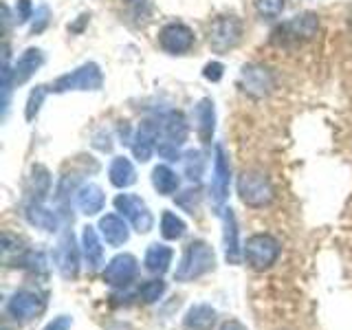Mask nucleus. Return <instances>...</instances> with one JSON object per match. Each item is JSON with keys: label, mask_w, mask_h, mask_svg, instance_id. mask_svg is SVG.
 <instances>
[{"label": "nucleus", "mask_w": 352, "mask_h": 330, "mask_svg": "<svg viewBox=\"0 0 352 330\" xmlns=\"http://www.w3.org/2000/svg\"><path fill=\"white\" fill-rule=\"evenodd\" d=\"M99 229H102V236H104V240L108 242L110 247L126 245L128 238H130L128 225L117 214H106V216H102V220H99Z\"/></svg>", "instance_id": "nucleus-21"}, {"label": "nucleus", "mask_w": 352, "mask_h": 330, "mask_svg": "<svg viewBox=\"0 0 352 330\" xmlns=\"http://www.w3.org/2000/svg\"><path fill=\"white\" fill-rule=\"evenodd\" d=\"M223 75H225V66L220 64V62H209L205 64V69H203V77L207 82H220L223 80Z\"/></svg>", "instance_id": "nucleus-34"}, {"label": "nucleus", "mask_w": 352, "mask_h": 330, "mask_svg": "<svg viewBox=\"0 0 352 330\" xmlns=\"http://www.w3.org/2000/svg\"><path fill=\"white\" fill-rule=\"evenodd\" d=\"M179 174H176L170 165H157L152 170V185L154 190L163 196H172L176 190H179Z\"/></svg>", "instance_id": "nucleus-27"}, {"label": "nucleus", "mask_w": 352, "mask_h": 330, "mask_svg": "<svg viewBox=\"0 0 352 330\" xmlns=\"http://www.w3.org/2000/svg\"><path fill=\"white\" fill-rule=\"evenodd\" d=\"M159 44L165 53L183 55L194 47V31L183 22H170L159 31Z\"/></svg>", "instance_id": "nucleus-9"}, {"label": "nucleus", "mask_w": 352, "mask_h": 330, "mask_svg": "<svg viewBox=\"0 0 352 330\" xmlns=\"http://www.w3.org/2000/svg\"><path fill=\"white\" fill-rule=\"evenodd\" d=\"M165 282L163 280H148V282H143L141 284V289H139V297L146 304H154V302H159L163 293H165Z\"/></svg>", "instance_id": "nucleus-31"}, {"label": "nucleus", "mask_w": 352, "mask_h": 330, "mask_svg": "<svg viewBox=\"0 0 352 330\" xmlns=\"http://www.w3.org/2000/svg\"><path fill=\"white\" fill-rule=\"evenodd\" d=\"M108 179L115 187H119V190H126V187L137 183L135 165H132L130 159H126V157H115L108 168Z\"/></svg>", "instance_id": "nucleus-23"}, {"label": "nucleus", "mask_w": 352, "mask_h": 330, "mask_svg": "<svg viewBox=\"0 0 352 330\" xmlns=\"http://www.w3.org/2000/svg\"><path fill=\"white\" fill-rule=\"evenodd\" d=\"M22 240L18 236H11V234H3V253L5 258H9V253H18L22 247Z\"/></svg>", "instance_id": "nucleus-36"}, {"label": "nucleus", "mask_w": 352, "mask_h": 330, "mask_svg": "<svg viewBox=\"0 0 352 330\" xmlns=\"http://www.w3.org/2000/svg\"><path fill=\"white\" fill-rule=\"evenodd\" d=\"M161 137V124L159 121H143V124L139 126L137 135L132 137V154H135V159L146 163L150 161L152 152L157 150V141Z\"/></svg>", "instance_id": "nucleus-13"}, {"label": "nucleus", "mask_w": 352, "mask_h": 330, "mask_svg": "<svg viewBox=\"0 0 352 330\" xmlns=\"http://www.w3.org/2000/svg\"><path fill=\"white\" fill-rule=\"evenodd\" d=\"M106 205V194L97 183H86L77 190V207L86 216H95L104 209Z\"/></svg>", "instance_id": "nucleus-18"}, {"label": "nucleus", "mask_w": 352, "mask_h": 330, "mask_svg": "<svg viewBox=\"0 0 352 330\" xmlns=\"http://www.w3.org/2000/svg\"><path fill=\"white\" fill-rule=\"evenodd\" d=\"M216 267V253L205 240H194L185 247L181 264L174 271L176 282H192Z\"/></svg>", "instance_id": "nucleus-1"}, {"label": "nucleus", "mask_w": 352, "mask_h": 330, "mask_svg": "<svg viewBox=\"0 0 352 330\" xmlns=\"http://www.w3.org/2000/svg\"><path fill=\"white\" fill-rule=\"evenodd\" d=\"M282 253V247L278 238L271 234H253L247 238L245 247H242V258H245L247 267L253 271H267L278 262Z\"/></svg>", "instance_id": "nucleus-3"}, {"label": "nucleus", "mask_w": 352, "mask_h": 330, "mask_svg": "<svg viewBox=\"0 0 352 330\" xmlns=\"http://www.w3.org/2000/svg\"><path fill=\"white\" fill-rule=\"evenodd\" d=\"M223 242H225V258L229 264H238L242 258V247H240V229H238V218L234 209L227 207L223 212Z\"/></svg>", "instance_id": "nucleus-15"}, {"label": "nucleus", "mask_w": 352, "mask_h": 330, "mask_svg": "<svg viewBox=\"0 0 352 330\" xmlns=\"http://www.w3.org/2000/svg\"><path fill=\"white\" fill-rule=\"evenodd\" d=\"M44 64V53L40 49H27L14 64V86L27 84Z\"/></svg>", "instance_id": "nucleus-17"}, {"label": "nucleus", "mask_w": 352, "mask_h": 330, "mask_svg": "<svg viewBox=\"0 0 352 330\" xmlns=\"http://www.w3.org/2000/svg\"><path fill=\"white\" fill-rule=\"evenodd\" d=\"M187 234V225L185 220L179 218L172 212H163L161 216V236L165 240H181Z\"/></svg>", "instance_id": "nucleus-28"}, {"label": "nucleus", "mask_w": 352, "mask_h": 330, "mask_svg": "<svg viewBox=\"0 0 352 330\" xmlns=\"http://www.w3.org/2000/svg\"><path fill=\"white\" fill-rule=\"evenodd\" d=\"M51 88L49 86H36L33 91L29 93V99H27V106H25V119L27 121H33L38 117L40 113V108H42V102H44V97L49 95Z\"/></svg>", "instance_id": "nucleus-30"}, {"label": "nucleus", "mask_w": 352, "mask_h": 330, "mask_svg": "<svg viewBox=\"0 0 352 330\" xmlns=\"http://www.w3.org/2000/svg\"><path fill=\"white\" fill-rule=\"evenodd\" d=\"M104 86V75L102 69L95 62H86L77 66L75 71L60 75L53 82L51 91L53 93H69V91H99Z\"/></svg>", "instance_id": "nucleus-6"}, {"label": "nucleus", "mask_w": 352, "mask_h": 330, "mask_svg": "<svg viewBox=\"0 0 352 330\" xmlns=\"http://www.w3.org/2000/svg\"><path fill=\"white\" fill-rule=\"evenodd\" d=\"M49 16H51V11H49V7H38L36 9V14H33V27H31V33L36 36V33H42L44 29L49 27Z\"/></svg>", "instance_id": "nucleus-33"}, {"label": "nucleus", "mask_w": 352, "mask_h": 330, "mask_svg": "<svg viewBox=\"0 0 352 330\" xmlns=\"http://www.w3.org/2000/svg\"><path fill=\"white\" fill-rule=\"evenodd\" d=\"M172 258H174V251L170 247L165 245H159V242H154V245L148 247L146 251V260H143V264H146V269L154 275H163L165 271L170 269L172 264Z\"/></svg>", "instance_id": "nucleus-25"}, {"label": "nucleus", "mask_w": 352, "mask_h": 330, "mask_svg": "<svg viewBox=\"0 0 352 330\" xmlns=\"http://www.w3.org/2000/svg\"><path fill=\"white\" fill-rule=\"evenodd\" d=\"M236 187H238L240 201L247 207H256V209L267 207L273 203V198H275V190H273L271 179L264 172H258V170L242 172L238 176Z\"/></svg>", "instance_id": "nucleus-4"}, {"label": "nucleus", "mask_w": 352, "mask_h": 330, "mask_svg": "<svg viewBox=\"0 0 352 330\" xmlns=\"http://www.w3.org/2000/svg\"><path fill=\"white\" fill-rule=\"evenodd\" d=\"M58 269L62 273L64 280H75L77 273H80V251L75 245V236L71 229L64 231V236L58 245Z\"/></svg>", "instance_id": "nucleus-14"}, {"label": "nucleus", "mask_w": 352, "mask_h": 330, "mask_svg": "<svg viewBox=\"0 0 352 330\" xmlns=\"http://www.w3.org/2000/svg\"><path fill=\"white\" fill-rule=\"evenodd\" d=\"M71 326H73V319L66 317V315H60V317H55L53 322H49L47 326H44V330H71Z\"/></svg>", "instance_id": "nucleus-37"}, {"label": "nucleus", "mask_w": 352, "mask_h": 330, "mask_svg": "<svg viewBox=\"0 0 352 330\" xmlns=\"http://www.w3.org/2000/svg\"><path fill=\"white\" fill-rule=\"evenodd\" d=\"M183 165H185V174H187V179L198 183L203 179V174H205V165H207V159H205V154L201 150H190V152H185V157H183Z\"/></svg>", "instance_id": "nucleus-29"}, {"label": "nucleus", "mask_w": 352, "mask_h": 330, "mask_svg": "<svg viewBox=\"0 0 352 330\" xmlns=\"http://www.w3.org/2000/svg\"><path fill=\"white\" fill-rule=\"evenodd\" d=\"M25 216L29 220V225L44 229V231H58L60 227V218L53 209H47L42 203H29L25 207Z\"/></svg>", "instance_id": "nucleus-24"}, {"label": "nucleus", "mask_w": 352, "mask_h": 330, "mask_svg": "<svg viewBox=\"0 0 352 330\" xmlns=\"http://www.w3.org/2000/svg\"><path fill=\"white\" fill-rule=\"evenodd\" d=\"M159 124H161L159 139H165L181 148L187 139V132H190V128H187V119L181 110H168V113L159 117Z\"/></svg>", "instance_id": "nucleus-16"}, {"label": "nucleus", "mask_w": 352, "mask_h": 330, "mask_svg": "<svg viewBox=\"0 0 352 330\" xmlns=\"http://www.w3.org/2000/svg\"><path fill=\"white\" fill-rule=\"evenodd\" d=\"M319 31V18L313 11L297 14L291 20L282 22L271 33V42L275 47H297V44L311 42Z\"/></svg>", "instance_id": "nucleus-2"}, {"label": "nucleus", "mask_w": 352, "mask_h": 330, "mask_svg": "<svg viewBox=\"0 0 352 330\" xmlns=\"http://www.w3.org/2000/svg\"><path fill=\"white\" fill-rule=\"evenodd\" d=\"M286 9V0H256V11L262 18H280Z\"/></svg>", "instance_id": "nucleus-32"}, {"label": "nucleus", "mask_w": 352, "mask_h": 330, "mask_svg": "<svg viewBox=\"0 0 352 330\" xmlns=\"http://www.w3.org/2000/svg\"><path fill=\"white\" fill-rule=\"evenodd\" d=\"M31 18H33L31 0H18V5H16V22H18V25H25V22H29Z\"/></svg>", "instance_id": "nucleus-35"}, {"label": "nucleus", "mask_w": 352, "mask_h": 330, "mask_svg": "<svg viewBox=\"0 0 352 330\" xmlns=\"http://www.w3.org/2000/svg\"><path fill=\"white\" fill-rule=\"evenodd\" d=\"M196 130H198V137L209 146L214 139V130H216V110H214V102L209 97L201 99L196 106Z\"/></svg>", "instance_id": "nucleus-19"}, {"label": "nucleus", "mask_w": 352, "mask_h": 330, "mask_svg": "<svg viewBox=\"0 0 352 330\" xmlns=\"http://www.w3.org/2000/svg\"><path fill=\"white\" fill-rule=\"evenodd\" d=\"M242 33H245V27L238 16H218L207 31L209 49L220 55L234 51L242 40Z\"/></svg>", "instance_id": "nucleus-5"}, {"label": "nucleus", "mask_w": 352, "mask_h": 330, "mask_svg": "<svg viewBox=\"0 0 352 330\" xmlns=\"http://www.w3.org/2000/svg\"><path fill=\"white\" fill-rule=\"evenodd\" d=\"M240 86L251 97H264L275 88L273 73L262 64H245L240 71Z\"/></svg>", "instance_id": "nucleus-8"}, {"label": "nucleus", "mask_w": 352, "mask_h": 330, "mask_svg": "<svg viewBox=\"0 0 352 330\" xmlns=\"http://www.w3.org/2000/svg\"><path fill=\"white\" fill-rule=\"evenodd\" d=\"M139 273V262L130 253H119L106 264L104 269V282L110 286H128Z\"/></svg>", "instance_id": "nucleus-12"}, {"label": "nucleus", "mask_w": 352, "mask_h": 330, "mask_svg": "<svg viewBox=\"0 0 352 330\" xmlns=\"http://www.w3.org/2000/svg\"><path fill=\"white\" fill-rule=\"evenodd\" d=\"M115 209L132 227H135V231H139V234H148V231H152L154 216L143 198H139L135 194H119L115 198Z\"/></svg>", "instance_id": "nucleus-7"}, {"label": "nucleus", "mask_w": 352, "mask_h": 330, "mask_svg": "<svg viewBox=\"0 0 352 330\" xmlns=\"http://www.w3.org/2000/svg\"><path fill=\"white\" fill-rule=\"evenodd\" d=\"M229 181H231V165L229 157L223 143L216 146L214 154V176H212V185H209V192H212V201L214 205H223L229 196Z\"/></svg>", "instance_id": "nucleus-10"}, {"label": "nucleus", "mask_w": 352, "mask_h": 330, "mask_svg": "<svg viewBox=\"0 0 352 330\" xmlns=\"http://www.w3.org/2000/svg\"><path fill=\"white\" fill-rule=\"evenodd\" d=\"M220 330H247V326L238 322V319H229V322H225L223 326H220Z\"/></svg>", "instance_id": "nucleus-38"}, {"label": "nucleus", "mask_w": 352, "mask_h": 330, "mask_svg": "<svg viewBox=\"0 0 352 330\" xmlns=\"http://www.w3.org/2000/svg\"><path fill=\"white\" fill-rule=\"evenodd\" d=\"M44 311V297L38 291H18L7 302V313L16 322H29Z\"/></svg>", "instance_id": "nucleus-11"}, {"label": "nucleus", "mask_w": 352, "mask_h": 330, "mask_svg": "<svg viewBox=\"0 0 352 330\" xmlns=\"http://www.w3.org/2000/svg\"><path fill=\"white\" fill-rule=\"evenodd\" d=\"M82 251H84L86 264H88V269H91V271H97L104 264L102 240H99L95 227H91V225H86L82 229Z\"/></svg>", "instance_id": "nucleus-20"}, {"label": "nucleus", "mask_w": 352, "mask_h": 330, "mask_svg": "<svg viewBox=\"0 0 352 330\" xmlns=\"http://www.w3.org/2000/svg\"><path fill=\"white\" fill-rule=\"evenodd\" d=\"M51 192V174L44 165H33L29 176V194L31 203H42L47 194Z\"/></svg>", "instance_id": "nucleus-26"}, {"label": "nucleus", "mask_w": 352, "mask_h": 330, "mask_svg": "<svg viewBox=\"0 0 352 330\" xmlns=\"http://www.w3.org/2000/svg\"><path fill=\"white\" fill-rule=\"evenodd\" d=\"M214 324H216V311L209 304H194L183 319L185 330H212Z\"/></svg>", "instance_id": "nucleus-22"}]
</instances>
